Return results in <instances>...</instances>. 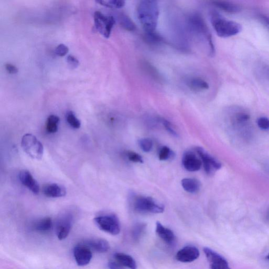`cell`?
<instances>
[{"mask_svg": "<svg viewBox=\"0 0 269 269\" xmlns=\"http://www.w3.org/2000/svg\"><path fill=\"white\" fill-rule=\"evenodd\" d=\"M160 10L155 1H142L137 7V16L145 33L156 32Z\"/></svg>", "mask_w": 269, "mask_h": 269, "instance_id": "6da1fadb", "label": "cell"}, {"mask_svg": "<svg viewBox=\"0 0 269 269\" xmlns=\"http://www.w3.org/2000/svg\"><path fill=\"white\" fill-rule=\"evenodd\" d=\"M187 24L191 33L207 43L210 55H214L215 48L212 36L203 18L197 14L191 15L188 19Z\"/></svg>", "mask_w": 269, "mask_h": 269, "instance_id": "7a4b0ae2", "label": "cell"}, {"mask_svg": "<svg viewBox=\"0 0 269 269\" xmlns=\"http://www.w3.org/2000/svg\"><path fill=\"white\" fill-rule=\"evenodd\" d=\"M211 22L218 36L221 38H229L239 33L242 29L240 24L228 20L217 12H212Z\"/></svg>", "mask_w": 269, "mask_h": 269, "instance_id": "3957f363", "label": "cell"}, {"mask_svg": "<svg viewBox=\"0 0 269 269\" xmlns=\"http://www.w3.org/2000/svg\"><path fill=\"white\" fill-rule=\"evenodd\" d=\"M22 148L30 157L35 160H40L43 157L44 148L41 142L33 134H24L21 141Z\"/></svg>", "mask_w": 269, "mask_h": 269, "instance_id": "277c9868", "label": "cell"}, {"mask_svg": "<svg viewBox=\"0 0 269 269\" xmlns=\"http://www.w3.org/2000/svg\"><path fill=\"white\" fill-rule=\"evenodd\" d=\"M94 222L100 229L112 235H117L120 231V225L116 215L104 214L94 218Z\"/></svg>", "mask_w": 269, "mask_h": 269, "instance_id": "5b68a950", "label": "cell"}, {"mask_svg": "<svg viewBox=\"0 0 269 269\" xmlns=\"http://www.w3.org/2000/svg\"><path fill=\"white\" fill-rule=\"evenodd\" d=\"M134 210L142 213L161 214L164 211V206L150 197L138 196L133 200Z\"/></svg>", "mask_w": 269, "mask_h": 269, "instance_id": "8992f818", "label": "cell"}, {"mask_svg": "<svg viewBox=\"0 0 269 269\" xmlns=\"http://www.w3.org/2000/svg\"><path fill=\"white\" fill-rule=\"evenodd\" d=\"M94 17L95 29L105 38H109L116 23L115 19L113 16H105L100 11H96Z\"/></svg>", "mask_w": 269, "mask_h": 269, "instance_id": "52a82bcc", "label": "cell"}, {"mask_svg": "<svg viewBox=\"0 0 269 269\" xmlns=\"http://www.w3.org/2000/svg\"><path fill=\"white\" fill-rule=\"evenodd\" d=\"M74 222V217L70 212L61 215L56 222L55 229L58 239L62 240L66 239L70 233Z\"/></svg>", "mask_w": 269, "mask_h": 269, "instance_id": "ba28073f", "label": "cell"}, {"mask_svg": "<svg viewBox=\"0 0 269 269\" xmlns=\"http://www.w3.org/2000/svg\"><path fill=\"white\" fill-rule=\"evenodd\" d=\"M204 252L211 269H231L228 261L221 254L208 247L204 248Z\"/></svg>", "mask_w": 269, "mask_h": 269, "instance_id": "9c48e42d", "label": "cell"}, {"mask_svg": "<svg viewBox=\"0 0 269 269\" xmlns=\"http://www.w3.org/2000/svg\"><path fill=\"white\" fill-rule=\"evenodd\" d=\"M196 151L201 158L205 172L208 175L213 174L216 170L221 168V163L205 150L198 148Z\"/></svg>", "mask_w": 269, "mask_h": 269, "instance_id": "30bf717a", "label": "cell"}, {"mask_svg": "<svg viewBox=\"0 0 269 269\" xmlns=\"http://www.w3.org/2000/svg\"><path fill=\"white\" fill-rule=\"evenodd\" d=\"M73 254L76 262L80 266L89 264L92 259V250L83 244H79L75 247Z\"/></svg>", "mask_w": 269, "mask_h": 269, "instance_id": "8fae6325", "label": "cell"}, {"mask_svg": "<svg viewBox=\"0 0 269 269\" xmlns=\"http://www.w3.org/2000/svg\"><path fill=\"white\" fill-rule=\"evenodd\" d=\"M199 255V251L196 247L186 246L178 251L176 259L182 263H189L196 260Z\"/></svg>", "mask_w": 269, "mask_h": 269, "instance_id": "7c38bea8", "label": "cell"}, {"mask_svg": "<svg viewBox=\"0 0 269 269\" xmlns=\"http://www.w3.org/2000/svg\"><path fill=\"white\" fill-rule=\"evenodd\" d=\"M19 177L22 184L26 187L32 192L35 194L39 193L40 186L39 183L28 170H23L21 171Z\"/></svg>", "mask_w": 269, "mask_h": 269, "instance_id": "4fadbf2b", "label": "cell"}, {"mask_svg": "<svg viewBox=\"0 0 269 269\" xmlns=\"http://www.w3.org/2000/svg\"><path fill=\"white\" fill-rule=\"evenodd\" d=\"M182 163L183 167L191 172H197L202 165V162L199 159L191 152H187L183 154Z\"/></svg>", "mask_w": 269, "mask_h": 269, "instance_id": "5bb4252c", "label": "cell"}, {"mask_svg": "<svg viewBox=\"0 0 269 269\" xmlns=\"http://www.w3.org/2000/svg\"><path fill=\"white\" fill-rule=\"evenodd\" d=\"M156 232L158 237L168 245H173L176 241V236L172 230L164 227L161 223L157 222Z\"/></svg>", "mask_w": 269, "mask_h": 269, "instance_id": "9a60e30c", "label": "cell"}, {"mask_svg": "<svg viewBox=\"0 0 269 269\" xmlns=\"http://www.w3.org/2000/svg\"><path fill=\"white\" fill-rule=\"evenodd\" d=\"M43 193L45 196L48 198H60L65 196L66 190L62 185L57 184V183H51L44 187Z\"/></svg>", "mask_w": 269, "mask_h": 269, "instance_id": "2e32d148", "label": "cell"}, {"mask_svg": "<svg viewBox=\"0 0 269 269\" xmlns=\"http://www.w3.org/2000/svg\"><path fill=\"white\" fill-rule=\"evenodd\" d=\"M83 244L89 247L92 251L99 253H105L110 249L108 242L103 239L89 240L85 241Z\"/></svg>", "mask_w": 269, "mask_h": 269, "instance_id": "e0dca14e", "label": "cell"}, {"mask_svg": "<svg viewBox=\"0 0 269 269\" xmlns=\"http://www.w3.org/2000/svg\"><path fill=\"white\" fill-rule=\"evenodd\" d=\"M213 3L216 7L229 14H237L241 12L242 9V7L240 5L234 3L216 1Z\"/></svg>", "mask_w": 269, "mask_h": 269, "instance_id": "ac0fdd59", "label": "cell"}, {"mask_svg": "<svg viewBox=\"0 0 269 269\" xmlns=\"http://www.w3.org/2000/svg\"><path fill=\"white\" fill-rule=\"evenodd\" d=\"M187 86L194 92H202L210 88L209 84L200 78H192L187 81Z\"/></svg>", "mask_w": 269, "mask_h": 269, "instance_id": "d6986e66", "label": "cell"}, {"mask_svg": "<svg viewBox=\"0 0 269 269\" xmlns=\"http://www.w3.org/2000/svg\"><path fill=\"white\" fill-rule=\"evenodd\" d=\"M114 258L120 264L130 269H137V264L131 256L120 252L114 254Z\"/></svg>", "mask_w": 269, "mask_h": 269, "instance_id": "ffe728a7", "label": "cell"}, {"mask_svg": "<svg viewBox=\"0 0 269 269\" xmlns=\"http://www.w3.org/2000/svg\"><path fill=\"white\" fill-rule=\"evenodd\" d=\"M33 228L36 231L45 234L46 232L50 231L53 228L52 219L45 217L38 220L34 223Z\"/></svg>", "mask_w": 269, "mask_h": 269, "instance_id": "44dd1931", "label": "cell"}, {"mask_svg": "<svg viewBox=\"0 0 269 269\" xmlns=\"http://www.w3.org/2000/svg\"><path fill=\"white\" fill-rule=\"evenodd\" d=\"M181 185L183 189L188 192H197L200 188V183L197 179L185 178L182 180Z\"/></svg>", "mask_w": 269, "mask_h": 269, "instance_id": "7402d4cb", "label": "cell"}, {"mask_svg": "<svg viewBox=\"0 0 269 269\" xmlns=\"http://www.w3.org/2000/svg\"><path fill=\"white\" fill-rule=\"evenodd\" d=\"M59 118L55 115L49 116L46 122V130L50 133H54L57 132L58 128Z\"/></svg>", "mask_w": 269, "mask_h": 269, "instance_id": "603a6c76", "label": "cell"}, {"mask_svg": "<svg viewBox=\"0 0 269 269\" xmlns=\"http://www.w3.org/2000/svg\"><path fill=\"white\" fill-rule=\"evenodd\" d=\"M118 20L120 26L127 31H133L137 29L136 24L125 15H119Z\"/></svg>", "mask_w": 269, "mask_h": 269, "instance_id": "cb8c5ba5", "label": "cell"}, {"mask_svg": "<svg viewBox=\"0 0 269 269\" xmlns=\"http://www.w3.org/2000/svg\"><path fill=\"white\" fill-rule=\"evenodd\" d=\"M147 225L144 223H138L134 225L131 230V237L133 241L138 242L144 235Z\"/></svg>", "mask_w": 269, "mask_h": 269, "instance_id": "d4e9b609", "label": "cell"}, {"mask_svg": "<svg viewBox=\"0 0 269 269\" xmlns=\"http://www.w3.org/2000/svg\"><path fill=\"white\" fill-rule=\"evenodd\" d=\"M96 3L105 7L112 9H120L125 5V2L121 0H111V1L100 0V1H97Z\"/></svg>", "mask_w": 269, "mask_h": 269, "instance_id": "484cf974", "label": "cell"}, {"mask_svg": "<svg viewBox=\"0 0 269 269\" xmlns=\"http://www.w3.org/2000/svg\"><path fill=\"white\" fill-rule=\"evenodd\" d=\"M66 119L69 125L75 129H79L81 126V121L77 118L75 114L69 111L66 115Z\"/></svg>", "mask_w": 269, "mask_h": 269, "instance_id": "4316f807", "label": "cell"}, {"mask_svg": "<svg viewBox=\"0 0 269 269\" xmlns=\"http://www.w3.org/2000/svg\"><path fill=\"white\" fill-rule=\"evenodd\" d=\"M143 63V68L145 69V71L149 73L151 77L157 81H162L160 73L158 72L155 67L149 62H144Z\"/></svg>", "mask_w": 269, "mask_h": 269, "instance_id": "83f0119b", "label": "cell"}, {"mask_svg": "<svg viewBox=\"0 0 269 269\" xmlns=\"http://www.w3.org/2000/svg\"><path fill=\"white\" fill-rule=\"evenodd\" d=\"M174 152L168 147L164 146L159 152L158 157L161 161H167L174 158Z\"/></svg>", "mask_w": 269, "mask_h": 269, "instance_id": "f1b7e54d", "label": "cell"}, {"mask_svg": "<svg viewBox=\"0 0 269 269\" xmlns=\"http://www.w3.org/2000/svg\"><path fill=\"white\" fill-rule=\"evenodd\" d=\"M145 39L147 41L153 44H160L164 42V39L162 36L156 32L145 33Z\"/></svg>", "mask_w": 269, "mask_h": 269, "instance_id": "f546056e", "label": "cell"}, {"mask_svg": "<svg viewBox=\"0 0 269 269\" xmlns=\"http://www.w3.org/2000/svg\"><path fill=\"white\" fill-rule=\"evenodd\" d=\"M139 145L141 149L145 152H150L153 148V143L148 139H144L139 141Z\"/></svg>", "mask_w": 269, "mask_h": 269, "instance_id": "4dcf8cb0", "label": "cell"}, {"mask_svg": "<svg viewBox=\"0 0 269 269\" xmlns=\"http://www.w3.org/2000/svg\"><path fill=\"white\" fill-rule=\"evenodd\" d=\"M126 155L129 161L132 162L139 163H143L142 156L136 152L128 151L126 152Z\"/></svg>", "mask_w": 269, "mask_h": 269, "instance_id": "1f68e13d", "label": "cell"}, {"mask_svg": "<svg viewBox=\"0 0 269 269\" xmlns=\"http://www.w3.org/2000/svg\"><path fill=\"white\" fill-rule=\"evenodd\" d=\"M69 51L67 46L63 44L58 45L56 48L55 53L59 56H64L66 55Z\"/></svg>", "mask_w": 269, "mask_h": 269, "instance_id": "d6a6232c", "label": "cell"}, {"mask_svg": "<svg viewBox=\"0 0 269 269\" xmlns=\"http://www.w3.org/2000/svg\"><path fill=\"white\" fill-rule=\"evenodd\" d=\"M162 121L165 128L171 134H172L173 136L175 137H178L176 131L174 128L173 125L170 123V122L166 119H162Z\"/></svg>", "mask_w": 269, "mask_h": 269, "instance_id": "836d02e7", "label": "cell"}, {"mask_svg": "<svg viewBox=\"0 0 269 269\" xmlns=\"http://www.w3.org/2000/svg\"><path fill=\"white\" fill-rule=\"evenodd\" d=\"M257 124L261 129L268 130L269 129V119L266 117L259 118L257 120Z\"/></svg>", "mask_w": 269, "mask_h": 269, "instance_id": "e575fe53", "label": "cell"}, {"mask_svg": "<svg viewBox=\"0 0 269 269\" xmlns=\"http://www.w3.org/2000/svg\"><path fill=\"white\" fill-rule=\"evenodd\" d=\"M67 63L72 69H76L79 65V60L74 56L69 55L66 58Z\"/></svg>", "mask_w": 269, "mask_h": 269, "instance_id": "d590c367", "label": "cell"}, {"mask_svg": "<svg viewBox=\"0 0 269 269\" xmlns=\"http://www.w3.org/2000/svg\"><path fill=\"white\" fill-rule=\"evenodd\" d=\"M250 118L249 115L246 113H240L236 115V121L238 123H244L248 121Z\"/></svg>", "mask_w": 269, "mask_h": 269, "instance_id": "8d00e7d4", "label": "cell"}, {"mask_svg": "<svg viewBox=\"0 0 269 269\" xmlns=\"http://www.w3.org/2000/svg\"><path fill=\"white\" fill-rule=\"evenodd\" d=\"M107 266L109 269H125L124 266L120 264L117 261H109Z\"/></svg>", "mask_w": 269, "mask_h": 269, "instance_id": "74e56055", "label": "cell"}, {"mask_svg": "<svg viewBox=\"0 0 269 269\" xmlns=\"http://www.w3.org/2000/svg\"><path fill=\"white\" fill-rule=\"evenodd\" d=\"M6 69L10 74L15 75L18 72V68L14 65L8 63L5 65Z\"/></svg>", "mask_w": 269, "mask_h": 269, "instance_id": "f35d334b", "label": "cell"}, {"mask_svg": "<svg viewBox=\"0 0 269 269\" xmlns=\"http://www.w3.org/2000/svg\"><path fill=\"white\" fill-rule=\"evenodd\" d=\"M262 20L269 26V18L265 16H261Z\"/></svg>", "mask_w": 269, "mask_h": 269, "instance_id": "ab89813d", "label": "cell"}, {"mask_svg": "<svg viewBox=\"0 0 269 269\" xmlns=\"http://www.w3.org/2000/svg\"><path fill=\"white\" fill-rule=\"evenodd\" d=\"M267 219L268 220V221H269V210L267 213Z\"/></svg>", "mask_w": 269, "mask_h": 269, "instance_id": "60d3db41", "label": "cell"}, {"mask_svg": "<svg viewBox=\"0 0 269 269\" xmlns=\"http://www.w3.org/2000/svg\"><path fill=\"white\" fill-rule=\"evenodd\" d=\"M266 258L269 260V253L268 254V255L266 256Z\"/></svg>", "mask_w": 269, "mask_h": 269, "instance_id": "b9f144b4", "label": "cell"}]
</instances>
